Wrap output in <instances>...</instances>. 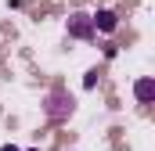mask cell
Instances as JSON below:
<instances>
[{
    "label": "cell",
    "instance_id": "7a4b0ae2",
    "mask_svg": "<svg viewBox=\"0 0 155 151\" xmlns=\"http://www.w3.org/2000/svg\"><path fill=\"white\" fill-rule=\"evenodd\" d=\"M69 33H72V36H90V33H94V25H90V18H87V14H76V18L69 22Z\"/></svg>",
    "mask_w": 155,
    "mask_h": 151
},
{
    "label": "cell",
    "instance_id": "6da1fadb",
    "mask_svg": "<svg viewBox=\"0 0 155 151\" xmlns=\"http://www.w3.org/2000/svg\"><path fill=\"white\" fill-rule=\"evenodd\" d=\"M90 25H94V29H101V33H116V14H112V11H97V14H94V18H90Z\"/></svg>",
    "mask_w": 155,
    "mask_h": 151
},
{
    "label": "cell",
    "instance_id": "3957f363",
    "mask_svg": "<svg viewBox=\"0 0 155 151\" xmlns=\"http://www.w3.org/2000/svg\"><path fill=\"white\" fill-rule=\"evenodd\" d=\"M134 90H137V101H152V79H141Z\"/></svg>",
    "mask_w": 155,
    "mask_h": 151
},
{
    "label": "cell",
    "instance_id": "277c9868",
    "mask_svg": "<svg viewBox=\"0 0 155 151\" xmlns=\"http://www.w3.org/2000/svg\"><path fill=\"white\" fill-rule=\"evenodd\" d=\"M0 151H18V148H15V144H4V148H0Z\"/></svg>",
    "mask_w": 155,
    "mask_h": 151
}]
</instances>
